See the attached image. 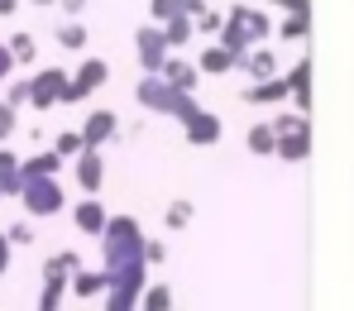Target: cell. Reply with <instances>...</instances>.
Masks as SVG:
<instances>
[{
    "label": "cell",
    "instance_id": "6da1fadb",
    "mask_svg": "<svg viewBox=\"0 0 354 311\" xmlns=\"http://www.w3.org/2000/svg\"><path fill=\"white\" fill-rule=\"evenodd\" d=\"M24 201H29L34 211H53V206H62L58 187L48 182V178H24Z\"/></svg>",
    "mask_w": 354,
    "mask_h": 311
},
{
    "label": "cell",
    "instance_id": "7a4b0ae2",
    "mask_svg": "<svg viewBox=\"0 0 354 311\" xmlns=\"http://www.w3.org/2000/svg\"><path fill=\"white\" fill-rule=\"evenodd\" d=\"M139 48H144V67H149V72L163 67V34H158V29H144V34H139Z\"/></svg>",
    "mask_w": 354,
    "mask_h": 311
},
{
    "label": "cell",
    "instance_id": "3957f363",
    "mask_svg": "<svg viewBox=\"0 0 354 311\" xmlns=\"http://www.w3.org/2000/svg\"><path fill=\"white\" fill-rule=\"evenodd\" d=\"M34 96H39V106H53V101H67V91H62V77H58V72L39 77V82H34Z\"/></svg>",
    "mask_w": 354,
    "mask_h": 311
},
{
    "label": "cell",
    "instance_id": "277c9868",
    "mask_svg": "<svg viewBox=\"0 0 354 311\" xmlns=\"http://www.w3.org/2000/svg\"><path fill=\"white\" fill-rule=\"evenodd\" d=\"M77 225H82V230H91V235H96V230H106V220H101V206H91V201H86V206L77 211Z\"/></svg>",
    "mask_w": 354,
    "mask_h": 311
},
{
    "label": "cell",
    "instance_id": "5b68a950",
    "mask_svg": "<svg viewBox=\"0 0 354 311\" xmlns=\"http://www.w3.org/2000/svg\"><path fill=\"white\" fill-rule=\"evenodd\" d=\"M77 178H82V187H101V163L86 153V158H82V168H77Z\"/></svg>",
    "mask_w": 354,
    "mask_h": 311
},
{
    "label": "cell",
    "instance_id": "8992f818",
    "mask_svg": "<svg viewBox=\"0 0 354 311\" xmlns=\"http://www.w3.org/2000/svg\"><path fill=\"white\" fill-rule=\"evenodd\" d=\"M101 77H106V67H101V62H91V67H82V77H77V91H86V86H96ZM77 91H72V96H77ZM72 96H67V101H72Z\"/></svg>",
    "mask_w": 354,
    "mask_h": 311
},
{
    "label": "cell",
    "instance_id": "52a82bcc",
    "mask_svg": "<svg viewBox=\"0 0 354 311\" xmlns=\"http://www.w3.org/2000/svg\"><path fill=\"white\" fill-rule=\"evenodd\" d=\"M111 124H115V120H111V115H96V120L86 124V139H91V144H96V139H101V134H111Z\"/></svg>",
    "mask_w": 354,
    "mask_h": 311
},
{
    "label": "cell",
    "instance_id": "ba28073f",
    "mask_svg": "<svg viewBox=\"0 0 354 311\" xmlns=\"http://www.w3.org/2000/svg\"><path fill=\"white\" fill-rule=\"evenodd\" d=\"M53 168H58V158L48 153V158H34V163H29L24 173H29V178H44V173H53Z\"/></svg>",
    "mask_w": 354,
    "mask_h": 311
},
{
    "label": "cell",
    "instance_id": "9c48e42d",
    "mask_svg": "<svg viewBox=\"0 0 354 311\" xmlns=\"http://www.w3.org/2000/svg\"><path fill=\"white\" fill-rule=\"evenodd\" d=\"M201 67H206V72H225V67H230V58H225V53H206V58H201Z\"/></svg>",
    "mask_w": 354,
    "mask_h": 311
},
{
    "label": "cell",
    "instance_id": "30bf717a",
    "mask_svg": "<svg viewBox=\"0 0 354 311\" xmlns=\"http://www.w3.org/2000/svg\"><path fill=\"white\" fill-rule=\"evenodd\" d=\"M254 149L268 153V149H273V129H254Z\"/></svg>",
    "mask_w": 354,
    "mask_h": 311
},
{
    "label": "cell",
    "instance_id": "8fae6325",
    "mask_svg": "<svg viewBox=\"0 0 354 311\" xmlns=\"http://www.w3.org/2000/svg\"><path fill=\"white\" fill-rule=\"evenodd\" d=\"M10 129H15V111H10V106H0V139H5Z\"/></svg>",
    "mask_w": 354,
    "mask_h": 311
},
{
    "label": "cell",
    "instance_id": "7c38bea8",
    "mask_svg": "<svg viewBox=\"0 0 354 311\" xmlns=\"http://www.w3.org/2000/svg\"><path fill=\"white\" fill-rule=\"evenodd\" d=\"M168 39H173V44H182V39H187V19H173V29H168Z\"/></svg>",
    "mask_w": 354,
    "mask_h": 311
},
{
    "label": "cell",
    "instance_id": "4fadbf2b",
    "mask_svg": "<svg viewBox=\"0 0 354 311\" xmlns=\"http://www.w3.org/2000/svg\"><path fill=\"white\" fill-rule=\"evenodd\" d=\"M10 72V48H0V77Z\"/></svg>",
    "mask_w": 354,
    "mask_h": 311
},
{
    "label": "cell",
    "instance_id": "5bb4252c",
    "mask_svg": "<svg viewBox=\"0 0 354 311\" xmlns=\"http://www.w3.org/2000/svg\"><path fill=\"white\" fill-rule=\"evenodd\" d=\"M67 5H72V10H77V5H82V0H67Z\"/></svg>",
    "mask_w": 354,
    "mask_h": 311
}]
</instances>
